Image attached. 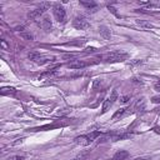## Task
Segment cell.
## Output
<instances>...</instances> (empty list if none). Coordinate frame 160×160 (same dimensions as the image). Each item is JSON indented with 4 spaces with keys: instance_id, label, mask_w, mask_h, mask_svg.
I'll return each instance as SVG.
<instances>
[{
    "instance_id": "obj_9",
    "label": "cell",
    "mask_w": 160,
    "mask_h": 160,
    "mask_svg": "<svg viewBox=\"0 0 160 160\" xmlns=\"http://www.w3.org/2000/svg\"><path fill=\"white\" fill-rule=\"evenodd\" d=\"M38 25L40 26L41 29H44V30H49V29L51 28V21H50V19H49V18H44V19H41V20L39 21Z\"/></svg>"
},
{
    "instance_id": "obj_18",
    "label": "cell",
    "mask_w": 160,
    "mask_h": 160,
    "mask_svg": "<svg viewBox=\"0 0 160 160\" xmlns=\"http://www.w3.org/2000/svg\"><path fill=\"white\" fill-rule=\"evenodd\" d=\"M144 108H145V100L141 99V105H140V101L136 104V110H143Z\"/></svg>"
},
{
    "instance_id": "obj_10",
    "label": "cell",
    "mask_w": 160,
    "mask_h": 160,
    "mask_svg": "<svg viewBox=\"0 0 160 160\" xmlns=\"http://www.w3.org/2000/svg\"><path fill=\"white\" fill-rule=\"evenodd\" d=\"M128 156H129V153L125 151V150H119L118 153H115V155H114V160H124L126 159Z\"/></svg>"
},
{
    "instance_id": "obj_2",
    "label": "cell",
    "mask_w": 160,
    "mask_h": 160,
    "mask_svg": "<svg viewBox=\"0 0 160 160\" xmlns=\"http://www.w3.org/2000/svg\"><path fill=\"white\" fill-rule=\"evenodd\" d=\"M50 6H51V4H50V3H41L36 9L30 10L29 14H28V17H29L30 19H36V18H39V17H41V15L44 14Z\"/></svg>"
},
{
    "instance_id": "obj_14",
    "label": "cell",
    "mask_w": 160,
    "mask_h": 160,
    "mask_svg": "<svg viewBox=\"0 0 160 160\" xmlns=\"http://www.w3.org/2000/svg\"><path fill=\"white\" fill-rule=\"evenodd\" d=\"M1 94L3 95H15L17 94V90H15V88H3L1 89Z\"/></svg>"
},
{
    "instance_id": "obj_13",
    "label": "cell",
    "mask_w": 160,
    "mask_h": 160,
    "mask_svg": "<svg viewBox=\"0 0 160 160\" xmlns=\"http://www.w3.org/2000/svg\"><path fill=\"white\" fill-rule=\"evenodd\" d=\"M113 104H114V103H113V101H111L109 98L106 99V100L104 101V104H103V108H101V114H105L106 111L109 110L110 106H113Z\"/></svg>"
},
{
    "instance_id": "obj_11",
    "label": "cell",
    "mask_w": 160,
    "mask_h": 160,
    "mask_svg": "<svg viewBox=\"0 0 160 160\" xmlns=\"http://www.w3.org/2000/svg\"><path fill=\"white\" fill-rule=\"evenodd\" d=\"M58 68V66H56ZM56 68H53V69H50V70H48V71H45V73H43L41 75H39V80H43V79H45V78H50V76H53L55 74V71H56Z\"/></svg>"
},
{
    "instance_id": "obj_4",
    "label": "cell",
    "mask_w": 160,
    "mask_h": 160,
    "mask_svg": "<svg viewBox=\"0 0 160 160\" xmlns=\"http://www.w3.org/2000/svg\"><path fill=\"white\" fill-rule=\"evenodd\" d=\"M53 13H54V17L55 19L59 21V23H64L66 19V12L65 9H64L60 4H56L54 5V8H53Z\"/></svg>"
},
{
    "instance_id": "obj_19",
    "label": "cell",
    "mask_w": 160,
    "mask_h": 160,
    "mask_svg": "<svg viewBox=\"0 0 160 160\" xmlns=\"http://www.w3.org/2000/svg\"><path fill=\"white\" fill-rule=\"evenodd\" d=\"M88 156V153L85 151V153H81V154H79V155L75 158V159H73V160H84L85 158Z\"/></svg>"
},
{
    "instance_id": "obj_17",
    "label": "cell",
    "mask_w": 160,
    "mask_h": 160,
    "mask_svg": "<svg viewBox=\"0 0 160 160\" xmlns=\"http://www.w3.org/2000/svg\"><path fill=\"white\" fill-rule=\"evenodd\" d=\"M88 136H89V139L92 140V143H93L98 136H100V133L99 131H93V133H90V134H88Z\"/></svg>"
},
{
    "instance_id": "obj_28",
    "label": "cell",
    "mask_w": 160,
    "mask_h": 160,
    "mask_svg": "<svg viewBox=\"0 0 160 160\" xmlns=\"http://www.w3.org/2000/svg\"><path fill=\"white\" fill-rule=\"evenodd\" d=\"M108 160H114V159H108Z\"/></svg>"
},
{
    "instance_id": "obj_5",
    "label": "cell",
    "mask_w": 160,
    "mask_h": 160,
    "mask_svg": "<svg viewBox=\"0 0 160 160\" xmlns=\"http://www.w3.org/2000/svg\"><path fill=\"white\" fill-rule=\"evenodd\" d=\"M74 141H75V144H78V145H81V146H88L90 143H92V140L89 139L88 135H80V136H76L75 139H74Z\"/></svg>"
},
{
    "instance_id": "obj_16",
    "label": "cell",
    "mask_w": 160,
    "mask_h": 160,
    "mask_svg": "<svg viewBox=\"0 0 160 160\" xmlns=\"http://www.w3.org/2000/svg\"><path fill=\"white\" fill-rule=\"evenodd\" d=\"M135 23H136V25L141 26V28H146V29H151V28H153V25H151L150 23H148V21H144V20H136Z\"/></svg>"
},
{
    "instance_id": "obj_20",
    "label": "cell",
    "mask_w": 160,
    "mask_h": 160,
    "mask_svg": "<svg viewBox=\"0 0 160 160\" xmlns=\"http://www.w3.org/2000/svg\"><path fill=\"white\" fill-rule=\"evenodd\" d=\"M21 36L26 40H33V35L29 34V33H21Z\"/></svg>"
},
{
    "instance_id": "obj_8",
    "label": "cell",
    "mask_w": 160,
    "mask_h": 160,
    "mask_svg": "<svg viewBox=\"0 0 160 160\" xmlns=\"http://www.w3.org/2000/svg\"><path fill=\"white\" fill-rule=\"evenodd\" d=\"M80 5L85 6V8L89 10V12H90V10H92V12H95L97 8H98L97 3H94V1H85V0H81V1H80Z\"/></svg>"
},
{
    "instance_id": "obj_27",
    "label": "cell",
    "mask_w": 160,
    "mask_h": 160,
    "mask_svg": "<svg viewBox=\"0 0 160 160\" xmlns=\"http://www.w3.org/2000/svg\"><path fill=\"white\" fill-rule=\"evenodd\" d=\"M135 160H146V159H143V158H138V159H135Z\"/></svg>"
},
{
    "instance_id": "obj_23",
    "label": "cell",
    "mask_w": 160,
    "mask_h": 160,
    "mask_svg": "<svg viewBox=\"0 0 160 160\" xmlns=\"http://www.w3.org/2000/svg\"><path fill=\"white\" fill-rule=\"evenodd\" d=\"M6 160H24V158L19 155H14V156H9Z\"/></svg>"
},
{
    "instance_id": "obj_7",
    "label": "cell",
    "mask_w": 160,
    "mask_h": 160,
    "mask_svg": "<svg viewBox=\"0 0 160 160\" xmlns=\"http://www.w3.org/2000/svg\"><path fill=\"white\" fill-rule=\"evenodd\" d=\"M88 65V63H85V61H81V60H75V61H71V63H69V68L70 69H83Z\"/></svg>"
},
{
    "instance_id": "obj_22",
    "label": "cell",
    "mask_w": 160,
    "mask_h": 160,
    "mask_svg": "<svg viewBox=\"0 0 160 160\" xmlns=\"http://www.w3.org/2000/svg\"><path fill=\"white\" fill-rule=\"evenodd\" d=\"M129 100H130V97H129V95H125V97H121V98H120V101H121L123 104L128 103V101H129Z\"/></svg>"
},
{
    "instance_id": "obj_1",
    "label": "cell",
    "mask_w": 160,
    "mask_h": 160,
    "mask_svg": "<svg viewBox=\"0 0 160 160\" xmlns=\"http://www.w3.org/2000/svg\"><path fill=\"white\" fill-rule=\"evenodd\" d=\"M128 58H129V54L123 50H115L109 53L108 55H105V61L108 63H118V61H125Z\"/></svg>"
},
{
    "instance_id": "obj_26",
    "label": "cell",
    "mask_w": 160,
    "mask_h": 160,
    "mask_svg": "<svg viewBox=\"0 0 160 160\" xmlns=\"http://www.w3.org/2000/svg\"><path fill=\"white\" fill-rule=\"evenodd\" d=\"M1 45H3V48H6V43L3 40V41H1Z\"/></svg>"
},
{
    "instance_id": "obj_21",
    "label": "cell",
    "mask_w": 160,
    "mask_h": 160,
    "mask_svg": "<svg viewBox=\"0 0 160 160\" xmlns=\"http://www.w3.org/2000/svg\"><path fill=\"white\" fill-rule=\"evenodd\" d=\"M99 86H101V80L100 79H98V80H95L94 81V85H93V88H94V90H97Z\"/></svg>"
},
{
    "instance_id": "obj_15",
    "label": "cell",
    "mask_w": 160,
    "mask_h": 160,
    "mask_svg": "<svg viewBox=\"0 0 160 160\" xmlns=\"http://www.w3.org/2000/svg\"><path fill=\"white\" fill-rule=\"evenodd\" d=\"M126 110L128 109H125V108H121V109H119L116 113L113 115V120H116V119H119V118H121V116H124V114L126 113Z\"/></svg>"
},
{
    "instance_id": "obj_3",
    "label": "cell",
    "mask_w": 160,
    "mask_h": 160,
    "mask_svg": "<svg viewBox=\"0 0 160 160\" xmlns=\"http://www.w3.org/2000/svg\"><path fill=\"white\" fill-rule=\"evenodd\" d=\"M73 26L75 29H79V30H85V29L89 28L90 24H89L88 19L85 18L84 15H79V17H76L73 20Z\"/></svg>"
},
{
    "instance_id": "obj_24",
    "label": "cell",
    "mask_w": 160,
    "mask_h": 160,
    "mask_svg": "<svg viewBox=\"0 0 160 160\" xmlns=\"http://www.w3.org/2000/svg\"><path fill=\"white\" fill-rule=\"evenodd\" d=\"M151 101H153L154 104L160 103V97H154V98H151Z\"/></svg>"
},
{
    "instance_id": "obj_25",
    "label": "cell",
    "mask_w": 160,
    "mask_h": 160,
    "mask_svg": "<svg viewBox=\"0 0 160 160\" xmlns=\"http://www.w3.org/2000/svg\"><path fill=\"white\" fill-rule=\"evenodd\" d=\"M86 50H88V51H97V49H95V48H88Z\"/></svg>"
},
{
    "instance_id": "obj_6",
    "label": "cell",
    "mask_w": 160,
    "mask_h": 160,
    "mask_svg": "<svg viewBox=\"0 0 160 160\" xmlns=\"http://www.w3.org/2000/svg\"><path fill=\"white\" fill-rule=\"evenodd\" d=\"M99 33L101 35V38H103L104 40H109L111 38V31L110 29L108 28V26H105V25H101L100 28H99Z\"/></svg>"
},
{
    "instance_id": "obj_12",
    "label": "cell",
    "mask_w": 160,
    "mask_h": 160,
    "mask_svg": "<svg viewBox=\"0 0 160 160\" xmlns=\"http://www.w3.org/2000/svg\"><path fill=\"white\" fill-rule=\"evenodd\" d=\"M28 58H29L30 60H33V61H36V63H38V61L40 60L41 55H40V53H39V51H35V50H34V51H30V53H29Z\"/></svg>"
}]
</instances>
